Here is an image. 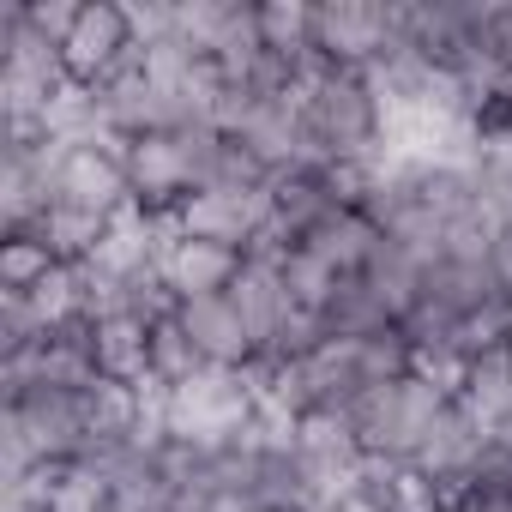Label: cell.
Returning <instances> with one entry per match:
<instances>
[{
    "mask_svg": "<svg viewBox=\"0 0 512 512\" xmlns=\"http://www.w3.org/2000/svg\"><path fill=\"white\" fill-rule=\"evenodd\" d=\"M296 109H302V127L332 151V163H386L380 103L362 67H326L314 85L296 91Z\"/></svg>",
    "mask_w": 512,
    "mask_h": 512,
    "instance_id": "obj_1",
    "label": "cell"
},
{
    "mask_svg": "<svg viewBox=\"0 0 512 512\" xmlns=\"http://www.w3.org/2000/svg\"><path fill=\"white\" fill-rule=\"evenodd\" d=\"M446 404H452V398H446L440 386H428L422 374H410V380H392V386H368V392L344 410V422H350V434H356V446H362L368 458L410 464V458L428 446V434H434V422H440Z\"/></svg>",
    "mask_w": 512,
    "mask_h": 512,
    "instance_id": "obj_2",
    "label": "cell"
},
{
    "mask_svg": "<svg viewBox=\"0 0 512 512\" xmlns=\"http://www.w3.org/2000/svg\"><path fill=\"white\" fill-rule=\"evenodd\" d=\"M253 410H260V398H253L241 368H205L199 380L169 392V440L217 452L253 422Z\"/></svg>",
    "mask_w": 512,
    "mask_h": 512,
    "instance_id": "obj_3",
    "label": "cell"
},
{
    "mask_svg": "<svg viewBox=\"0 0 512 512\" xmlns=\"http://www.w3.org/2000/svg\"><path fill=\"white\" fill-rule=\"evenodd\" d=\"M272 187H205V193H193V199H181V211H175V223H181V235H193V241H223V247H247L253 235H260L266 223H272Z\"/></svg>",
    "mask_w": 512,
    "mask_h": 512,
    "instance_id": "obj_4",
    "label": "cell"
},
{
    "mask_svg": "<svg viewBox=\"0 0 512 512\" xmlns=\"http://www.w3.org/2000/svg\"><path fill=\"white\" fill-rule=\"evenodd\" d=\"M392 43V7H374V0H326L314 7V49L332 67H368L380 61Z\"/></svg>",
    "mask_w": 512,
    "mask_h": 512,
    "instance_id": "obj_5",
    "label": "cell"
},
{
    "mask_svg": "<svg viewBox=\"0 0 512 512\" xmlns=\"http://www.w3.org/2000/svg\"><path fill=\"white\" fill-rule=\"evenodd\" d=\"M127 187L145 211H181V199H193V169L175 133H145L127 145Z\"/></svg>",
    "mask_w": 512,
    "mask_h": 512,
    "instance_id": "obj_6",
    "label": "cell"
},
{
    "mask_svg": "<svg viewBox=\"0 0 512 512\" xmlns=\"http://www.w3.org/2000/svg\"><path fill=\"white\" fill-rule=\"evenodd\" d=\"M157 278L181 296V302H199V296H223L235 278H241V253L223 247V241H193V235H175L157 260Z\"/></svg>",
    "mask_w": 512,
    "mask_h": 512,
    "instance_id": "obj_7",
    "label": "cell"
},
{
    "mask_svg": "<svg viewBox=\"0 0 512 512\" xmlns=\"http://www.w3.org/2000/svg\"><path fill=\"white\" fill-rule=\"evenodd\" d=\"M127 199H133V187H127V163H121V157H109V151H97V145H73V151H67L55 205H79V211L115 217Z\"/></svg>",
    "mask_w": 512,
    "mask_h": 512,
    "instance_id": "obj_8",
    "label": "cell"
},
{
    "mask_svg": "<svg viewBox=\"0 0 512 512\" xmlns=\"http://www.w3.org/2000/svg\"><path fill=\"white\" fill-rule=\"evenodd\" d=\"M127 43H133V31H127V13L115 7V0H85V13H79V25H73V37H67L61 61H67V73H73L79 85H97V79L109 73V61H115Z\"/></svg>",
    "mask_w": 512,
    "mask_h": 512,
    "instance_id": "obj_9",
    "label": "cell"
},
{
    "mask_svg": "<svg viewBox=\"0 0 512 512\" xmlns=\"http://www.w3.org/2000/svg\"><path fill=\"white\" fill-rule=\"evenodd\" d=\"M181 326L187 338L205 350L211 368H247L253 356H260V344H253V332L241 326L235 302L229 296H199V302H181Z\"/></svg>",
    "mask_w": 512,
    "mask_h": 512,
    "instance_id": "obj_10",
    "label": "cell"
},
{
    "mask_svg": "<svg viewBox=\"0 0 512 512\" xmlns=\"http://www.w3.org/2000/svg\"><path fill=\"white\" fill-rule=\"evenodd\" d=\"M229 302H235V314H241V326L253 332V344H272L278 338V326L296 314V296H290V284H284V272H272V266H247L241 260V278L223 290Z\"/></svg>",
    "mask_w": 512,
    "mask_h": 512,
    "instance_id": "obj_11",
    "label": "cell"
},
{
    "mask_svg": "<svg viewBox=\"0 0 512 512\" xmlns=\"http://www.w3.org/2000/svg\"><path fill=\"white\" fill-rule=\"evenodd\" d=\"M488 446V428L452 398L446 410H440V422H434V434H428V446L410 458V470L416 476H428V482H440V476H458V470H470L476 464V452Z\"/></svg>",
    "mask_w": 512,
    "mask_h": 512,
    "instance_id": "obj_12",
    "label": "cell"
},
{
    "mask_svg": "<svg viewBox=\"0 0 512 512\" xmlns=\"http://www.w3.org/2000/svg\"><path fill=\"white\" fill-rule=\"evenodd\" d=\"M380 241H386V235H380L362 211H332L320 229H308V235H302V247L314 253L320 266H332L338 278H362V272H368V260L380 253Z\"/></svg>",
    "mask_w": 512,
    "mask_h": 512,
    "instance_id": "obj_13",
    "label": "cell"
},
{
    "mask_svg": "<svg viewBox=\"0 0 512 512\" xmlns=\"http://www.w3.org/2000/svg\"><path fill=\"white\" fill-rule=\"evenodd\" d=\"M25 235H37L61 266H85L91 253L103 247V235H109V217H97V211H79V205H49Z\"/></svg>",
    "mask_w": 512,
    "mask_h": 512,
    "instance_id": "obj_14",
    "label": "cell"
},
{
    "mask_svg": "<svg viewBox=\"0 0 512 512\" xmlns=\"http://www.w3.org/2000/svg\"><path fill=\"white\" fill-rule=\"evenodd\" d=\"M97 374L121 380V386H139L151 374V326H139L133 314L103 320L97 326Z\"/></svg>",
    "mask_w": 512,
    "mask_h": 512,
    "instance_id": "obj_15",
    "label": "cell"
},
{
    "mask_svg": "<svg viewBox=\"0 0 512 512\" xmlns=\"http://www.w3.org/2000/svg\"><path fill=\"white\" fill-rule=\"evenodd\" d=\"M458 404H464L488 434H494L500 422H512V368H506V350H494V356H476V362H470V380H464Z\"/></svg>",
    "mask_w": 512,
    "mask_h": 512,
    "instance_id": "obj_16",
    "label": "cell"
},
{
    "mask_svg": "<svg viewBox=\"0 0 512 512\" xmlns=\"http://www.w3.org/2000/svg\"><path fill=\"white\" fill-rule=\"evenodd\" d=\"M320 320H326V332H332V338H374V332L398 326V320L386 314V302L368 290V278H344V284H338V296L320 308Z\"/></svg>",
    "mask_w": 512,
    "mask_h": 512,
    "instance_id": "obj_17",
    "label": "cell"
},
{
    "mask_svg": "<svg viewBox=\"0 0 512 512\" xmlns=\"http://www.w3.org/2000/svg\"><path fill=\"white\" fill-rule=\"evenodd\" d=\"M446 344H452L464 362L506 350V344H512V290H500V296H488L476 314H464V320L452 326V338H446Z\"/></svg>",
    "mask_w": 512,
    "mask_h": 512,
    "instance_id": "obj_18",
    "label": "cell"
},
{
    "mask_svg": "<svg viewBox=\"0 0 512 512\" xmlns=\"http://www.w3.org/2000/svg\"><path fill=\"white\" fill-rule=\"evenodd\" d=\"M205 368H211V362H205V350L187 338L181 314L163 320V326H151V374H157L163 386H187V380H199Z\"/></svg>",
    "mask_w": 512,
    "mask_h": 512,
    "instance_id": "obj_19",
    "label": "cell"
},
{
    "mask_svg": "<svg viewBox=\"0 0 512 512\" xmlns=\"http://www.w3.org/2000/svg\"><path fill=\"white\" fill-rule=\"evenodd\" d=\"M260 31H266V49L272 55H314V7L308 0H272V7H260Z\"/></svg>",
    "mask_w": 512,
    "mask_h": 512,
    "instance_id": "obj_20",
    "label": "cell"
},
{
    "mask_svg": "<svg viewBox=\"0 0 512 512\" xmlns=\"http://www.w3.org/2000/svg\"><path fill=\"white\" fill-rule=\"evenodd\" d=\"M55 266H61V260H55V253H49L37 235H7V241H0V290L31 296Z\"/></svg>",
    "mask_w": 512,
    "mask_h": 512,
    "instance_id": "obj_21",
    "label": "cell"
},
{
    "mask_svg": "<svg viewBox=\"0 0 512 512\" xmlns=\"http://www.w3.org/2000/svg\"><path fill=\"white\" fill-rule=\"evenodd\" d=\"M284 284H290V296H296V308H308V314H320V308H326V302L338 296V284H344V278H338L332 266H320V260H314V253H308V247H296V253H290V260H284Z\"/></svg>",
    "mask_w": 512,
    "mask_h": 512,
    "instance_id": "obj_22",
    "label": "cell"
},
{
    "mask_svg": "<svg viewBox=\"0 0 512 512\" xmlns=\"http://www.w3.org/2000/svg\"><path fill=\"white\" fill-rule=\"evenodd\" d=\"M235 0H175V37L193 49V55H211L223 19H229Z\"/></svg>",
    "mask_w": 512,
    "mask_h": 512,
    "instance_id": "obj_23",
    "label": "cell"
},
{
    "mask_svg": "<svg viewBox=\"0 0 512 512\" xmlns=\"http://www.w3.org/2000/svg\"><path fill=\"white\" fill-rule=\"evenodd\" d=\"M121 13H127L133 43H145V49H157V43L175 37V0H127Z\"/></svg>",
    "mask_w": 512,
    "mask_h": 512,
    "instance_id": "obj_24",
    "label": "cell"
},
{
    "mask_svg": "<svg viewBox=\"0 0 512 512\" xmlns=\"http://www.w3.org/2000/svg\"><path fill=\"white\" fill-rule=\"evenodd\" d=\"M79 13H85V0H25V19H31V31H43L55 49H67V37H73Z\"/></svg>",
    "mask_w": 512,
    "mask_h": 512,
    "instance_id": "obj_25",
    "label": "cell"
},
{
    "mask_svg": "<svg viewBox=\"0 0 512 512\" xmlns=\"http://www.w3.org/2000/svg\"><path fill=\"white\" fill-rule=\"evenodd\" d=\"M458 512H512V488H470Z\"/></svg>",
    "mask_w": 512,
    "mask_h": 512,
    "instance_id": "obj_26",
    "label": "cell"
},
{
    "mask_svg": "<svg viewBox=\"0 0 512 512\" xmlns=\"http://www.w3.org/2000/svg\"><path fill=\"white\" fill-rule=\"evenodd\" d=\"M163 512H211V494L205 488H175V500Z\"/></svg>",
    "mask_w": 512,
    "mask_h": 512,
    "instance_id": "obj_27",
    "label": "cell"
},
{
    "mask_svg": "<svg viewBox=\"0 0 512 512\" xmlns=\"http://www.w3.org/2000/svg\"><path fill=\"white\" fill-rule=\"evenodd\" d=\"M211 512H260L253 494H211Z\"/></svg>",
    "mask_w": 512,
    "mask_h": 512,
    "instance_id": "obj_28",
    "label": "cell"
},
{
    "mask_svg": "<svg viewBox=\"0 0 512 512\" xmlns=\"http://www.w3.org/2000/svg\"><path fill=\"white\" fill-rule=\"evenodd\" d=\"M314 512H374L362 494H344V500H326V506H314Z\"/></svg>",
    "mask_w": 512,
    "mask_h": 512,
    "instance_id": "obj_29",
    "label": "cell"
}]
</instances>
